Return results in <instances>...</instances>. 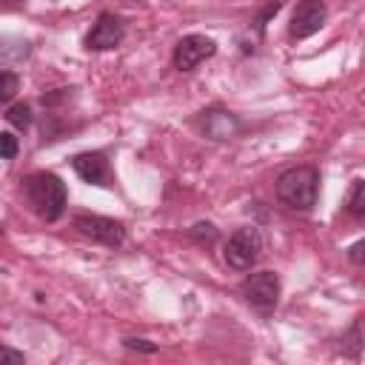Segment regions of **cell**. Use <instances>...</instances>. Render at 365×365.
I'll list each match as a JSON object with an SVG mask.
<instances>
[{"mask_svg":"<svg viewBox=\"0 0 365 365\" xmlns=\"http://www.w3.org/2000/svg\"><path fill=\"white\" fill-rule=\"evenodd\" d=\"M0 151H3V160H14V157H17L20 143H17V137H14L11 131H3V134H0Z\"/></svg>","mask_w":365,"mask_h":365,"instance_id":"14","label":"cell"},{"mask_svg":"<svg viewBox=\"0 0 365 365\" xmlns=\"http://www.w3.org/2000/svg\"><path fill=\"white\" fill-rule=\"evenodd\" d=\"M197 125L200 131L208 137V140H217V143H225V140H234L240 131H242V123L234 111L222 108V106H211V108H202L200 117H197Z\"/></svg>","mask_w":365,"mask_h":365,"instance_id":"7","label":"cell"},{"mask_svg":"<svg viewBox=\"0 0 365 365\" xmlns=\"http://www.w3.org/2000/svg\"><path fill=\"white\" fill-rule=\"evenodd\" d=\"M0 356H3V365H23V362H26V356H23V354H17V351H11L9 345H3Z\"/></svg>","mask_w":365,"mask_h":365,"instance_id":"18","label":"cell"},{"mask_svg":"<svg viewBox=\"0 0 365 365\" xmlns=\"http://www.w3.org/2000/svg\"><path fill=\"white\" fill-rule=\"evenodd\" d=\"M277 200L291 211H311L319 197V168L291 165L277 177Z\"/></svg>","mask_w":365,"mask_h":365,"instance_id":"2","label":"cell"},{"mask_svg":"<svg viewBox=\"0 0 365 365\" xmlns=\"http://www.w3.org/2000/svg\"><path fill=\"white\" fill-rule=\"evenodd\" d=\"M325 17H328V9L322 0H299L291 14V23H288V37L305 40V37L317 34L325 26Z\"/></svg>","mask_w":365,"mask_h":365,"instance_id":"8","label":"cell"},{"mask_svg":"<svg viewBox=\"0 0 365 365\" xmlns=\"http://www.w3.org/2000/svg\"><path fill=\"white\" fill-rule=\"evenodd\" d=\"M123 345L131 348V351H143V354H154V351H157L154 342H148V339H137V336H125Z\"/></svg>","mask_w":365,"mask_h":365,"instance_id":"17","label":"cell"},{"mask_svg":"<svg viewBox=\"0 0 365 365\" xmlns=\"http://www.w3.org/2000/svg\"><path fill=\"white\" fill-rule=\"evenodd\" d=\"M6 123L9 125H14L17 131H29L31 128V123H34V114H31V106L29 103H11V106H6Z\"/></svg>","mask_w":365,"mask_h":365,"instance_id":"12","label":"cell"},{"mask_svg":"<svg viewBox=\"0 0 365 365\" xmlns=\"http://www.w3.org/2000/svg\"><path fill=\"white\" fill-rule=\"evenodd\" d=\"M214 54H217V43L211 37H205V34H185V37L177 40L171 60H174V68L194 71L200 63L211 60Z\"/></svg>","mask_w":365,"mask_h":365,"instance_id":"6","label":"cell"},{"mask_svg":"<svg viewBox=\"0 0 365 365\" xmlns=\"http://www.w3.org/2000/svg\"><path fill=\"white\" fill-rule=\"evenodd\" d=\"M20 3H23V0H6V6H9V9H11V6H20Z\"/></svg>","mask_w":365,"mask_h":365,"instance_id":"19","label":"cell"},{"mask_svg":"<svg viewBox=\"0 0 365 365\" xmlns=\"http://www.w3.org/2000/svg\"><path fill=\"white\" fill-rule=\"evenodd\" d=\"M345 254H348V259H351L354 265H365V237L356 240V242H351Z\"/></svg>","mask_w":365,"mask_h":365,"instance_id":"16","label":"cell"},{"mask_svg":"<svg viewBox=\"0 0 365 365\" xmlns=\"http://www.w3.org/2000/svg\"><path fill=\"white\" fill-rule=\"evenodd\" d=\"M345 211H348L354 220L365 222V180H354V182H351V191H348V197H345Z\"/></svg>","mask_w":365,"mask_h":365,"instance_id":"11","label":"cell"},{"mask_svg":"<svg viewBox=\"0 0 365 365\" xmlns=\"http://www.w3.org/2000/svg\"><path fill=\"white\" fill-rule=\"evenodd\" d=\"M23 197L29 202V208L46 220V222H57L68 205V191L66 182L54 174V171H34L23 180Z\"/></svg>","mask_w":365,"mask_h":365,"instance_id":"1","label":"cell"},{"mask_svg":"<svg viewBox=\"0 0 365 365\" xmlns=\"http://www.w3.org/2000/svg\"><path fill=\"white\" fill-rule=\"evenodd\" d=\"M262 257V234L257 225H242L237 228L222 248V259L234 271H251Z\"/></svg>","mask_w":365,"mask_h":365,"instance_id":"3","label":"cell"},{"mask_svg":"<svg viewBox=\"0 0 365 365\" xmlns=\"http://www.w3.org/2000/svg\"><path fill=\"white\" fill-rule=\"evenodd\" d=\"M240 294L259 317H271L279 305L282 285H279V277L274 271H257L240 282Z\"/></svg>","mask_w":365,"mask_h":365,"instance_id":"4","label":"cell"},{"mask_svg":"<svg viewBox=\"0 0 365 365\" xmlns=\"http://www.w3.org/2000/svg\"><path fill=\"white\" fill-rule=\"evenodd\" d=\"M71 168H74V174H77L83 182H88V185H100V188L114 185V174H111V165H108V160H106L103 151H83V154H74Z\"/></svg>","mask_w":365,"mask_h":365,"instance_id":"10","label":"cell"},{"mask_svg":"<svg viewBox=\"0 0 365 365\" xmlns=\"http://www.w3.org/2000/svg\"><path fill=\"white\" fill-rule=\"evenodd\" d=\"M74 228L100 242V245H108V248H120L125 242V225L120 220H111V217H100V214H77L74 217Z\"/></svg>","mask_w":365,"mask_h":365,"instance_id":"5","label":"cell"},{"mask_svg":"<svg viewBox=\"0 0 365 365\" xmlns=\"http://www.w3.org/2000/svg\"><path fill=\"white\" fill-rule=\"evenodd\" d=\"M17 74L14 71H3L0 74V100H3V106H11V97H14V91H17Z\"/></svg>","mask_w":365,"mask_h":365,"instance_id":"13","label":"cell"},{"mask_svg":"<svg viewBox=\"0 0 365 365\" xmlns=\"http://www.w3.org/2000/svg\"><path fill=\"white\" fill-rule=\"evenodd\" d=\"M123 37H125L123 17H117L111 11H103L94 20L91 31L86 34V48H91V51H108V48H117L123 43Z\"/></svg>","mask_w":365,"mask_h":365,"instance_id":"9","label":"cell"},{"mask_svg":"<svg viewBox=\"0 0 365 365\" xmlns=\"http://www.w3.org/2000/svg\"><path fill=\"white\" fill-rule=\"evenodd\" d=\"M194 240H202V242H214L217 240V228L211 222H197L191 231H188Z\"/></svg>","mask_w":365,"mask_h":365,"instance_id":"15","label":"cell"}]
</instances>
